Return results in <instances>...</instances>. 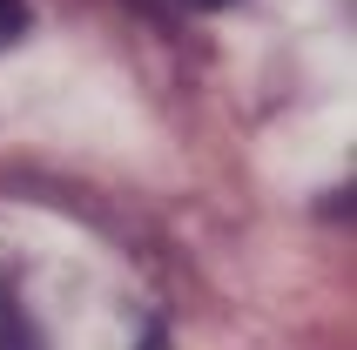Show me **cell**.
<instances>
[{"mask_svg":"<svg viewBox=\"0 0 357 350\" xmlns=\"http://www.w3.org/2000/svg\"><path fill=\"white\" fill-rule=\"evenodd\" d=\"M0 350H40V337L27 324V310L14 303V290H0Z\"/></svg>","mask_w":357,"mask_h":350,"instance_id":"cell-1","label":"cell"},{"mask_svg":"<svg viewBox=\"0 0 357 350\" xmlns=\"http://www.w3.org/2000/svg\"><path fill=\"white\" fill-rule=\"evenodd\" d=\"M196 7H229V0H196Z\"/></svg>","mask_w":357,"mask_h":350,"instance_id":"cell-4","label":"cell"},{"mask_svg":"<svg viewBox=\"0 0 357 350\" xmlns=\"http://www.w3.org/2000/svg\"><path fill=\"white\" fill-rule=\"evenodd\" d=\"M27 34V0H0V47Z\"/></svg>","mask_w":357,"mask_h":350,"instance_id":"cell-2","label":"cell"},{"mask_svg":"<svg viewBox=\"0 0 357 350\" xmlns=\"http://www.w3.org/2000/svg\"><path fill=\"white\" fill-rule=\"evenodd\" d=\"M142 350H169V344H162V330H149V337H142Z\"/></svg>","mask_w":357,"mask_h":350,"instance_id":"cell-3","label":"cell"}]
</instances>
